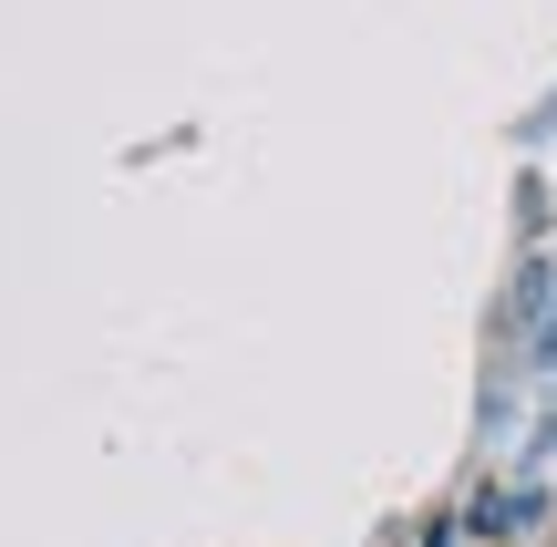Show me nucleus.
<instances>
[{
	"label": "nucleus",
	"instance_id": "obj_4",
	"mask_svg": "<svg viewBox=\"0 0 557 547\" xmlns=\"http://www.w3.org/2000/svg\"><path fill=\"white\" fill-rule=\"evenodd\" d=\"M517 455H557V403L537 413V434H527V445H517Z\"/></svg>",
	"mask_w": 557,
	"mask_h": 547
},
{
	"label": "nucleus",
	"instance_id": "obj_2",
	"mask_svg": "<svg viewBox=\"0 0 557 547\" xmlns=\"http://www.w3.org/2000/svg\"><path fill=\"white\" fill-rule=\"evenodd\" d=\"M547 310H557V259H517V279H506V300H496V331L527 351L547 331Z\"/></svg>",
	"mask_w": 557,
	"mask_h": 547
},
{
	"label": "nucleus",
	"instance_id": "obj_3",
	"mask_svg": "<svg viewBox=\"0 0 557 547\" xmlns=\"http://www.w3.org/2000/svg\"><path fill=\"white\" fill-rule=\"evenodd\" d=\"M547 227H557V207H547V176H527V186H517V248H537Z\"/></svg>",
	"mask_w": 557,
	"mask_h": 547
},
{
	"label": "nucleus",
	"instance_id": "obj_1",
	"mask_svg": "<svg viewBox=\"0 0 557 547\" xmlns=\"http://www.w3.org/2000/svg\"><path fill=\"white\" fill-rule=\"evenodd\" d=\"M547 527V486H527V475H506V486L465 496V537H506V547H537Z\"/></svg>",
	"mask_w": 557,
	"mask_h": 547
},
{
	"label": "nucleus",
	"instance_id": "obj_5",
	"mask_svg": "<svg viewBox=\"0 0 557 547\" xmlns=\"http://www.w3.org/2000/svg\"><path fill=\"white\" fill-rule=\"evenodd\" d=\"M517 135H527V145H547V135H557V94H547V114H527V124H517Z\"/></svg>",
	"mask_w": 557,
	"mask_h": 547
},
{
	"label": "nucleus",
	"instance_id": "obj_6",
	"mask_svg": "<svg viewBox=\"0 0 557 547\" xmlns=\"http://www.w3.org/2000/svg\"><path fill=\"white\" fill-rule=\"evenodd\" d=\"M537 547H547V537H537Z\"/></svg>",
	"mask_w": 557,
	"mask_h": 547
}]
</instances>
